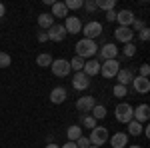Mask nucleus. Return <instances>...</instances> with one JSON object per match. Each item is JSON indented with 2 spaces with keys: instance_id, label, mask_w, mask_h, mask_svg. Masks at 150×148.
Listing matches in <instances>:
<instances>
[{
  "instance_id": "f704fd0d",
  "label": "nucleus",
  "mask_w": 150,
  "mask_h": 148,
  "mask_svg": "<svg viewBox=\"0 0 150 148\" xmlns=\"http://www.w3.org/2000/svg\"><path fill=\"white\" fill-rule=\"evenodd\" d=\"M144 26H146V24L142 22V20H140V18H136V20H134V22H132V28H130V30H132V32H140V30H142V28H144Z\"/></svg>"
},
{
  "instance_id": "c9c22d12",
  "label": "nucleus",
  "mask_w": 150,
  "mask_h": 148,
  "mask_svg": "<svg viewBox=\"0 0 150 148\" xmlns=\"http://www.w3.org/2000/svg\"><path fill=\"white\" fill-rule=\"evenodd\" d=\"M138 38L142 40V42H146V40L150 38V28H148V26H144V28L138 32Z\"/></svg>"
},
{
  "instance_id": "b1692460",
  "label": "nucleus",
  "mask_w": 150,
  "mask_h": 148,
  "mask_svg": "<svg viewBox=\"0 0 150 148\" xmlns=\"http://www.w3.org/2000/svg\"><path fill=\"white\" fill-rule=\"evenodd\" d=\"M128 136H138V134H142V128H144V126L140 124V122H136V120H130V122H128Z\"/></svg>"
},
{
  "instance_id": "423d86ee",
  "label": "nucleus",
  "mask_w": 150,
  "mask_h": 148,
  "mask_svg": "<svg viewBox=\"0 0 150 148\" xmlns=\"http://www.w3.org/2000/svg\"><path fill=\"white\" fill-rule=\"evenodd\" d=\"M80 32L84 34V38H88V40H96L98 36H102V24L96 22V20H92V22L84 24Z\"/></svg>"
},
{
  "instance_id": "7ed1b4c3",
  "label": "nucleus",
  "mask_w": 150,
  "mask_h": 148,
  "mask_svg": "<svg viewBox=\"0 0 150 148\" xmlns=\"http://www.w3.org/2000/svg\"><path fill=\"white\" fill-rule=\"evenodd\" d=\"M88 140H90V146L102 148V144H106V140H108V128L106 126H96V128H92Z\"/></svg>"
},
{
  "instance_id": "c756f323",
  "label": "nucleus",
  "mask_w": 150,
  "mask_h": 148,
  "mask_svg": "<svg viewBox=\"0 0 150 148\" xmlns=\"http://www.w3.org/2000/svg\"><path fill=\"white\" fill-rule=\"evenodd\" d=\"M122 52H124V56H126V58H132L134 54H136V46L132 44V42H128V44H124Z\"/></svg>"
},
{
  "instance_id": "aec40b11",
  "label": "nucleus",
  "mask_w": 150,
  "mask_h": 148,
  "mask_svg": "<svg viewBox=\"0 0 150 148\" xmlns=\"http://www.w3.org/2000/svg\"><path fill=\"white\" fill-rule=\"evenodd\" d=\"M50 16H52V18H66V16H68V10H66V6H64V2H54Z\"/></svg>"
},
{
  "instance_id": "39448f33",
  "label": "nucleus",
  "mask_w": 150,
  "mask_h": 148,
  "mask_svg": "<svg viewBox=\"0 0 150 148\" xmlns=\"http://www.w3.org/2000/svg\"><path fill=\"white\" fill-rule=\"evenodd\" d=\"M118 70H120V62H118V58L100 62V74H102L104 78H114L116 74H118Z\"/></svg>"
},
{
  "instance_id": "c85d7f7f",
  "label": "nucleus",
  "mask_w": 150,
  "mask_h": 148,
  "mask_svg": "<svg viewBox=\"0 0 150 148\" xmlns=\"http://www.w3.org/2000/svg\"><path fill=\"white\" fill-rule=\"evenodd\" d=\"M82 4H84V0H66L64 2L66 10H78V8H82Z\"/></svg>"
},
{
  "instance_id": "1a4fd4ad",
  "label": "nucleus",
  "mask_w": 150,
  "mask_h": 148,
  "mask_svg": "<svg viewBox=\"0 0 150 148\" xmlns=\"http://www.w3.org/2000/svg\"><path fill=\"white\" fill-rule=\"evenodd\" d=\"M46 34H48V40H52V42H62V40L66 38V30H64V26H62V24L54 22L46 30Z\"/></svg>"
},
{
  "instance_id": "f03ea898",
  "label": "nucleus",
  "mask_w": 150,
  "mask_h": 148,
  "mask_svg": "<svg viewBox=\"0 0 150 148\" xmlns=\"http://www.w3.org/2000/svg\"><path fill=\"white\" fill-rule=\"evenodd\" d=\"M98 62H104V60H112V58H118V46L114 42H106V44L98 46Z\"/></svg>"
},
{
  "instance_id": "9b49d317",
  "label": "nucleus",
  "mask_w": 150,
  "mask_h": 148,
  "mask_svg": "<svg viewBox=\"0 0 150 148\" xmlns=\"http://www.w3.org/2000/svg\"><path fill=\"white\" fill-rule=\"evenodd\" d=\"M150 118V106L148 104H138L136 108H132V120H136V122H146Z\"/></svg>"
},
{
  "instance_id": "c03bdc74",
  "label": "nucleus",
  "mask_w": 150,
  "mask_h": 148,
  "mask_svg": "<svg viewBox=\"0 0 150 148\" xmlns=\"http://www.w3.org/2000/svg\"><path fill=\"white\" fill-rule=\"evenodd\" d=\"M88 148H100V146H88Z\"/></svg>"
},
{
  "instance_id": "a878e982",
  "label": "nucleus",
  "mask_w": 150,
  "mask_h": 148,
  "mask_svg": "<svg viewBox=\"0 0 150 148\" xmlns=\"http://www.w3.org/2000/svg\"><path fill=\"white\" fill-rule=\"evenodd\" d=\"M116 6V0H96V8L108 12V10H114Z\"/></svg>"
},
{
  "instance_id": "79ce46f5",
  "label": "nucleus",
  "mask_w": 150,
  "mask_h": 148,
  "mask_svg": "<svg viewBox=\"0 0 150 148\" xmlns=\"http://www.w3.org/2000/svg\"><path fill=\"white\" fill-rule=\"evenodd\" d=\"M46 148H60L58 144H46Z\"/></svg>"
},
{
  "instance_id": "ddd939ff",
  "label": "nucleus",
  "mask_w": 150,
  "mask_h": 148,
  "mask_svg": "<svg viewBox=\"0 0 150 148\" xmlns=\"http://www.w3.org/2000/svg\"><path fill=\"white\" fill-rule=\"evenodd\" d=\"M136 20V16H134V12L132 10H120V12H116V22L120 24V26H126V28H130L132 26V22Z\"/></svg>"
},
{
  "instance_id": "393cba45",
  "label": "nucleus",
  "mask_w": 150,
  "mask_h": 148,
  "mask_svg": "<svg viewBox=\"0 0 150 148\" xmlns=\"http://www.w3.org/2000/svg\"><path fill=\"white\" fill-rule=\"evenodd\" d=\"M90 116H92L96 122H98V120H102L104 116H106V106H102V104H96L92 110H90Z\"/></svg>"
},
{
  "instance_id": "20e7f679",
  "label": "nucleus",
  "mask_w": 150,
  "mask_h": 148,
  "mask_svg": "<svg viewBox=\"0 0 150 148\" xmlns=\"http://www.w3.org/2000/svg\"><path fill=\"white\" fill-rule=\"evenodd\" d=\"M114 118L118 122H122V124H128L130 120H132V106L128 102H120L116 104L114 108Z\"/></svg>"
},
{
  "instance_id": "f3484780",
  "label": "nucleus",
  "mask_w": 150,
  "mask_h": 148,
  "mask_svg": "<svg viewBox=\"0 0 150 148\" xmlns=\"http://www.w3.org/2000/svg\"><path fill=\"white\" fill-rule=\"evenodd\" d=\"M66 98H68V92L64 86H56V88L50 90V102L52 104H62Z\"/></svg>"
},
{
  "instance_id": "37998d69",
  "label": "nucleus",
  "mask_w": 150,
  "mask_h": 148,
  "mask_svg": "<svg viewBox=\"0 0 150 148\" xmlns=\"http://www.w3.org/2000/svg\"><path fill=\"white\" fill-rule=\"evenodd\" d=\"M126 148H142V146H138V144H134V146H126Z\"/></svg>"
},
{
  "instance_id": "cd10ccee",
  "label": "nucleus",
  "mask_w": 150,
  "mask_h": 148,
  "mask_svg": "<svg viewBox=\"0 0 150 148\" xmlns=\"http://www.w3.org/2000/svg\"><path fill=\"white\" fill-rule=\"evenodd\" d=\"M68 64H70V70H74V72H82V68H84V60L80 56H74L72 60H68Z\"/></svg>"
},
{
  "instance_id": "58836bf2",
  "label": "nucleus",
  "mask_w": 150,
  "mask_h": 148,
  "mask_svg": "<svg viewBox=\"0 0 150 148\" xmlns=\"http://www.w3.org/2000/svg\"><path fill=\"white\" fill-rule=\"evenodd\" d=\"M36 38H38V42H46V40H48V34H46V32H44V30H40Z\"/></svg>"
},
{
  "instance_id": "5701e85b",
  "label": "nucleus",
  "mask_w": 150,
  "mask_h": 148,
  "mask_svg": "<svg viewBox=\"0 0 150 148\" xmlns=\"http://www.w3.org/2000/svg\"><path fill=\"white\" fill-rule=\"evenodd\" d=\"M52 60H54V58L50 56L48 52H42V54H38V56H36V64H38L40 68H50Z\"/></svg>"
},
{
  "instance_id": "dca6fc26",
  "label": "nucleus",
  "mask_w": 150,
  "mask_h": 148,
  "mask_svg": "<svg viewBox=\"0 0 150 148\" xmlns=\"http://www.w3.org/2000/svg\"><path fill=\"white\" fill-rule=\"evenodd\" d=\"M130 84H132L134 92H138V94H146V92H150V80H148V78H142V76H134Z\"/></svg>"
},
{
  "instance_id": "f8f14e48",
  "label": "nucleus",
  "mask_w": 150,
  "mask_h": 148,
  "mask_svg": "<svg viewBox=\"0 0 150 148\" xmlns=\"http://www.w3.org/2000/svg\"><path fill=\"white\" fill-rule=\"evenodd\" d=\"M90 86V78L84 74V72H74V76H72V88L74 90H86Z\"/></svg>"
},
{
  "instance_id": "2eb2a0df",
  "label": "nucleus",
  "mask_w": 150,
  "mask_h": 148,
  "mask_svg": "<svg viewBox=\"0 0 150 148\" xmlns=\"http://www.w3.org/2000/svg\"><path fill=\"white\" fill-rule=\"evenodd\" d=\"M114 38L118 42H122V44H128V42H132V38H134V32L126 28V26H118L114 30Z\"/></svg>"
},
{
  "instance_id": "e433bc0d",
  "label": "nucleus",
  "mask_w": 150,
  "mask_h": 148,
  "mask_svg": "<svg viewBox=\"0 0 150 148\" xmlns=\"http://www.w3.org/2000/svg\"><path fill=\"white\" fill-rule=\"evenodd\" d=\"M148 74H150L148 64H142V66H140V74H138V76H142V78H148Z\"/></svg>"
},
{
  "instance_id": "72a5a7b5",
  "label": "nucleus",
  "mask_w": 150,
  "mask_h": 148,
  "mask_svg": "<svg viewBox=\"0 0 150 148\" xmlns=\"http://www.w3.org/2000/svg\"><path fill=\"white\" fill-rule=\"evenodd\" d=\"M82 8H86L88 12H94V10H98V8H96V0H84V4H82Z\"/></svg>"
},
{
  "instance_id": "4c0bfd02",
  "label": "nucleus",
  "mask_w": 150,
  "mask_h": 148,
  "mask_svg": "<svg viewBox=\"0 0 150 148\" xmlns=\"http://www.w3.org/2000/svg\"><path fill=\"white\" fill-rule=\"evenodd\" d=\"M106 20H108V22H114L116 20V10H108L106 12Z\"/></svg>"
},
{
  "instance_id": "ea45409f",
  "label": "nucleus",
  "mask_w": 150,
  "mask_h": 148,
  "mask_svg": "<svg viewBox=\"0 0 150 148\" xmlns=\"http://www.w3.org/2000/svg\"><path fill=\"white\" fill-rule=\"evenodd\" d=\"M60 148H78V146H76L74 142H66V144H62Z\"/></svg>"
},
{
  "instance_id": "4468645a",
  "label": "nucleus",
  "mask_w": 150,
  "mask_h": 148,
  "mask_svg": "<svg viewBox=\"0 0 150 148\" xmlns=\"http://www.w3.org/2000/svg\"><path fill=\"white\" fill-rule=\"evenodd\" d=\"M82 72L88 76V78H92L96 74H100V62L96 60V58H88V60H84V68Z\"/></svg>"
},
{
  "instance_id": "4be33fe9",
  "label": "nucleus",
  "mask_w": 150,
  "mask_h": 148,
  "mask_svg": "<svg viewBox=\"0 0 150 148\" xmlns=\"http://www.w3.org/2000/svg\"><path fill=\"white\" fill-rule=\"evenodd\" d=\"M52 24H54V18L50 16V12H42V14L38 16V26H40V30H48Z\"/></svg>"
},
{
  "instance_id": "6ab92c4d",
  "label": "nucleus",
  "mask_w": 150,
  "mask_h": 148,
  "mask_svg": "<svg viewBox=\"0 0 150 148\" xmlns=\"http://www.w3.org/2000/svg\"><path fill=\"white\" fill-rule=\"evenodd\" d=\"M114 78L118 80V84H120V86H128V84L132 82V78H134V72H132L130 68H120Z\"/></svg>"
},
{
  "instance_id": "6e6552de",
  "label": "nucleus",
  "mask_w": 150,
  "mask_h": 148,
  "mask_svg": "<svg viewBox=\"0 0 150 148\" xmlns=\"http://www.w3.org/2000/svg\"><path fill=\"white\" fill-rule=\"evenodd\" d=\"M96 104L98 102H96L94 96H80V98L76 100V110L80 114H90V110H92Z\"/></svg>"
},
{
  "instance_id": "473e14b6",
  "label": "nucleus",
  "mask_w": 150,
  "mask_h": 148,
  "mask_svg": "<svg viewBox=\"0 0 150 148\" xmlns=\"http://www.w3.org/2000/svg\"><path fill=\"white\" fill-rule=\"evenodd\" d=\"M74 144H76V146H78V148H88V146H90V140H88V138H86V136H84V134H82V136L78 138V140H76Z\"/></svg>"
},
{
  "instance_id": "bb28decb",
  "label": "nucleus",
  "mask_w": 150,
  "mask_h": 148,
  "mask_svg": "<svg viewBox=\"0 0 150 148\" xmlns=\"http://www.w3.org/2000/svg\"><path fill=\"white\" fill-rule=\"evenodd\" d=\"M80 126H84V128H96V126H98V122L94 120L90 114H82V118H80Z\"/></svg>"
},
{
  "instance_id": "f257e3e1",
  "label": "nucleus",
  "mask_w": 150,
  "mask_h": 148,
  "mask_svg": "<svg viewBox=\"0 0 150 148\" xmlns=\"http://www.w3.org/2000/svg\"><path fill=\"white\" fill-rule=\"evenodd\" d=\"M98 52V42L96 40H88V38H80L76 42V56H80L82 60L94 58Z\"/></svg>"
},
{
  "instance_id": "2f4dec72",
  "label": "nucleus",
  "mask_w": 150,
  "mask_h": 148,
  "mask_svg": "<svg viewBox=\"0 0 150 148\" xmlns=\"http://www.w3.org/2000/svg\"><path fill=\"white\" fill-rule=\"evenodd\" d=\"M126 92H128V86H120V84H116L114 88H112V94H114V96H118V98L126 96Z\"/></svg>"
},
{
  "instance_id": "a211bd4d",
  "label": "nucleus",
  "mask_w": 150,
  "mask_h": 148,
  "mask_svg": "<svg viewBox=\"0 0 150 148\" xmlns=\"http://www.w3.org/2000/svg\"><path fill=\"white\" fill-rule=\"evenodd\" d=\"M110 138V146L112 148H126L128 146V134L126 132H116V134H112Z\"/></svg>"
},
{
  "instance_id": "0eeeda50",
  "label": "nucleus",
  "mask_w": 150,
  "mask_h": 148,
  "mask_svg": "<svg viewBox=\"0 0 150 148\" xmlns=\"http://www.w3.org/2000/svg\"><path fill=\"white\" fill-rule=\"evenodd\" d=\"M50 70H52L54 76L64 78V76H68V74H70V64H68V60H64V58H56V60H52Z\"/></svg>"
},
{
  "instance_id": "412c9836",
  "label": "nucleus",
  "mask_w": 150,
  "mask_h": 148,
  "mask_svg": "<svg viewBox=\"0 0 150 148\" xmlns=\"http://www.w3.org/2000/svg\"><path fill=\"white\" fill-rule=\"evenodd\" d=\"M66 136H68V142H76V140L82 136V126H80V124H72V126H68V130H66Z\"/></svg>"
},
{
  "instance_id": "a19ab883",
  "label": "nucleus",
  "mask_w": 150,
  "mask_h": 148,
  "mask_svg": "<svg viewBox=\"0 0 150 148\" xmlns=\"http://www.w3.org/2000/svg\"><path fill=\"white\" fill-rule=\"evenodd\" d=\"M4 14H6V6H4V4H2V2H0V18H2V16H4Z\"/></svg>"
},
{
  "instance_id": "9d476101",
  "label": "nucleus",
  "mask_w": 150,
  "mask_h": 148,
  "mask_svg": "<svg viewBox=\"0 0 150 148\" xmlns=\"http://www.w3.org/2000/svg\"><path fill=\"white\" fill-rule=\"evenodd\" d=\"M62 26H64L66 34H78L82 30V22H80V18H76V16H66Z\"/></svg>"
},
{
  "instance_id": "7c9ffc66",
  "label": "nucleus",
  "mask_w": 150,
  "mask_h": 148,
  "mask_svg": "<svg viewBox=\"0 0 150 148\" xmlns=\"http://www.w3.org/2000/svg\"><path fill=\"white\" fill-rule=\"evenodd\" d=\"M12 58L8 52H0V68H6V66H10Z\"/></svg>"
}]
</instances>
